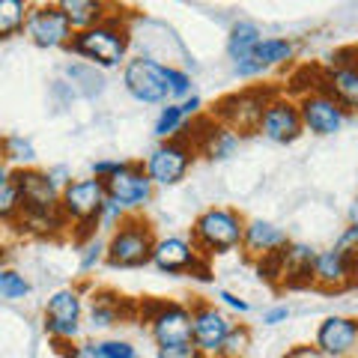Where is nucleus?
<instances>
[{
	"instance_id": "nucleus-1",
	"label": "nucleus",
	"mask_w": 358,
	"mask_h": 358,
	"mask_svg": "<svg viewBox=\"0 0 358 358\" xmlns=\"http://www.w3.org/2000/svg\"><path fill=\"white\" fill-rule=\"evenodd\" d=\"M129 45H131V30L126 24V15L114 9L102 24L75 33L66 51L81 57L93 69H117V66L129 63Z\"/></svg>"
},
{
	"instance_id": "nucleus-2",
	"label": "nucleus",
	"mask_w": 358,
	"mask_h": 358,
	"mask_svg": "<svg viewBox=\"0 0 358 358\" xmlns=\"http://www.w3.org/2000/svg\"><path fill=\"white\" fill-rule=\"evenodd\" d=\"M105 200H108L105 182L96 176L72 179L60 192V212L72 224L69 233L75 245H84L93 236H99V212H102Z\"/></svg>"
},
{
	"instance_id": "nucleus-3",
	"label": "nucleus",
	"mask_w": 358,
	"mask_h": 358,
	"mask_svg": "<svg viewBox=\"0 0 358 358\" xmlns=\"http://www.w3.org/2000/svg\"><path fill=\"white\" fill-rule=\"evenodd\" d=\"M245 218L239 209L230 206H209L203 209L192 224V245L212 260V257L230 254L242 248V236H245Z\"/></svg>"
},
{
	"instance_id": "nucleus-4",
	"label": "nucleus",
	"mask_w": 358,
	"mask_h": 358,
	"mask_svg": "<svg viewBox=\"0 0 358 358\" xmlns=\"http://www.w3.org/2000/svg\"><path fill=\"white\" fill-rule=\"evenodd\" d=\"M159 236L152 233V224L143 215H129L120 227L108 236V257L110 268H141L152 263V248Z\"/></svg>"
},
{
	"instance_id": "nucleus-5",
	"label": "nucleus",
	"mask_w": 358,
	"mask_h": 358,
	"mask_svg": "<svg viewBox=\"0 0 358 358\" xmlns=\"http://www.w3.org/2000/svg\"><path fill=\"white\" fill-rule=\"evenodd\" d=\"M141 322H147V331L155 346H179L192 343V305L167 299H147L138 305Z\"/></svg>"
},
{
	"instance_id": "nucleus-6",
	"label": "nucleus",
	"mask_w": 358,
	"mask_h": 358,
	"mask_svg": "<svg viewBox=\"0 0 358 358\" xmlns=\"http://www.w3.org/2000/svg\"><path fill=\"white\" fill-rule=\"evenodd\" d=\"M275 96L272 87H245L236 90V93H227L221 96L215 108H212V117H215L221 126H227L233 134H257L260 131V120H263V110L268 105V99Z\"/></svg>"
},
{
	"instance_id": "nucleus-7",
	"label": "nucleus",
	"mask_w": 358,
	"mask_h": 358,
	"mask_svg": "<svg viewBox=\"0 0 358 358\" xmlns=\"http://www.w3.org/2000/svg\"><path fill=\"white\" fill-rule=\"evenodd\" d=\"M84 296L75 287H63L57 293H51L45 301V313H42V329L45 334L57 343V346H69L78 343L81 338V326H84Z\"/></svg>"
},
{
	"instance_id": "nucleus-8",
	"label": "nucleus",
	"mask_w": 358,
	"mask_h": 358,
	"mask_svg": "<svg viewBox=\"0 0 358 358\" xmlns=\"http://www.w3.org/2000/svg\"><path fill=\"white\" fill-rule=\"evenodd\" d=\"M167 69L162 60L150 57V54H138L129 57L122 66V87L126 93L141 105H167L171 102V84H167Z\"/></svg>"
},
{
	"instance_id": "nucleus-9",
	"label": "nucleus",
	"mask_w": 358,
	"mask_h": 358,
	"mask_svg": "<svg viewBox=\"0 0 358 358\" xmlns=\"http://www.w3.org/2000/svg\"><path fill=\"white\" fill-rule=\"evenodd\" d=\"M152 266L162 275H173V278L188 275V278H197V281H212L209 260L185 236H162L155 242Z\"/></svg>"
},
{
	"instance_id": "nucleus-10",
	"label": "nucleus",
	"mask_w": 358,
	"mask_h": 358,
	"mask_svg": "<svg viewBox=\"0 0 358 358\" xmlns=\"http://www.w3.org/2000/svg\"><path fill=\"white\" fill-rule=\"evenodd\" d=\"M197 159L194 147L185 138H173V141H162L147 159H143V171L152 179V185H176L182 182L192 171V164Z\"/></svg>"
},
{
	"instance_id": "nucleus-11",
	"label": "nucleus",
	"mask_w": 358,
	"mask_h": 358,
	"mask_svg": "<svg viewBox=\"0 0 358 358\" xmlns=\"http://www.w3.org/2000/svg\"><path fill=\"white\" fill-rule=\"evenodd\" d=\"M15 188L21 197V218H39V215H51V212H60V192L63 188L54 182L48 171H39V167H24V171H15Z\"/></svg>"
},
{
	"instance_id": "nucleus-12",
	"label": "nucleus",
	"mask_w": 358,
	"mask_h": 358,
	"mask_svg": "<svg viewBox=\"0 0 358 358\" xmlns=\"http://www.w3.org/2000/svg\"><path fill=\"white\" fill-rule=\"evenodd\" d=\"M24 36L36 45V48L54 51V48H69L75 30H72L60 3H33L27 13Z\"/></svg>"
},
{
	"instance_id": "nucleus-13",
	"label": "nucleus",
	"mask_w": 358,
	"mask_h": 358,
	"mask_svg": "<svg viewBox=\"0 0 358 358\" xmlns=\"http://www.w3.org/2000/svg\"><path fill=\"white\" fill-rule=\"evenodd\" d=\"M233 326L236 322L230 320V313L221 310L218 305H212V301L200 299L192 305V343L197 350H203L209 358H218Z\"/></svg>"
},
{
	"instance_id": "nucleus-14",
	"label": "nucleus",
	"mask_w": 358,
	"mask_h": 358,
	"mask_svg": "<svg viewBox=\"0 0 358 358\" xmlns=\"http://www.w3.org/2000/svg\"><path fill=\"white\" fill-rule=\"evenodd\" d=\"M185 131H192V134H182V138L192 143L197 155H203L209 162L230 159V155L239 150V141H242L239 134H233L227 126H221L212 114H200L197 120L188 122Z\"/></svg>"
},
{
	"instance_id": "nucleus-15",
	"label": "nucleus",
	"mask_w": 358,
	"mask_h": 358,
	"mask_svg": "<svg viewBox=\"0 0 358 358\" xmlns=\"http://www.w3.org/2000/svg\"><path fill=\"white\" fill-rule=\"evenodd\" d=\"M266 141L272 143H296L301 134H305V126H301V114H299V102L289 93H275L268 99V105L263 110V120H260V131Z\"/></svg>"
},
{
	"instance_id": "nucleus-16",
	"label": "nucleus",
	"mask_w": 358,
	"mask_h": 358,
	"mask_svg": "<svg viewBox=\"0 0 358 358\" xmlns=\"http://www.w3.org/2000/svg\"><path fill=\"white\" fill-rule=\"evenodd\" d=\"M105 192H108V200L120 203L129 215H141V209L150 206L155 185H152V179L147 176V171H143V162H131L122 173L108 179Z\"/></svg>"
},
{
	"instance_id": "nucleus-17",
	"label": "nucleus",
	"mask_w": 358,
	"mask_h": 358,
	"mask_svg": "<svg viewBox=\"0 0 358 358\" xmlns=\"http://www.w3.org/2000/svg\"><path fill=\"white\" fill-rule=\"evenodd\" d=\"M296 102H299L301 126H305V131L317 134V138H331V134H338L346 126V120H350V114H346L331 96L322 93V90H313V93L296 99Z\"/></svg>"
},
{
	"instance_id": "nucleus-18",
	"label": "nucleus",
	"mask_w": 358,
	"mask_h": 358,
	"mask_svg": "<svg viewBox=\"0 0 358 358\" xmlns=\"http://www.w3.org/2000/svg\"><path fill=\"white\" fill-rule=\"evenodd\" d=\"M313 346L326 358H352L358 350V320L331 313L313 331Z\"/></svg>"
},
{
	"instance_id": "nucleus-19",
	"label": "nucleus",
	"mask_w": 358,
	"mask_h": 358,
	"mask_svg": "<svg viewBox=\"0 0 358 358\" xmlns=\"http://www.w3.org/2000/svg\"><path fill=\"white\" fill-rule=\"evenodd\" d=\"M358 281L350 257L343 248L331 245L326 251H317V260H313V272H310V287L322 289V293H343Z\"/></svg>"
},
{
	"instance_id": "nucleus-20",
	"label": "nucleus",
	"mask_w": 358,
	"mask_h": 358,
	"mask_svg": "<svg viewBox=\"0 0 358 358\" xmlns=\"http://www.w3.org/2000/svg\"><path fill=\"white\" fill-rule=\"evenodd\" d=\"M134 310H138V305L129 301L126 296L110 293V289H96L87 305V326L93 331H108L120 326L122 320H129Z\"/></svg>"
},
{
	"instance_id": "nucleus-21",
	"label": "nucleus",
	"mask_w": 358,
	"mask_h": 358,
	"mask_svg": "<svg viewBox=\"0 0 358 358\" xmlns=\"http://www.w3.org/2000/svg\"><path fill=\"white\" fill-rule=\"evenodd\" d=\"M287 233L278 224L266 221V218H248L245 221V236H242V251L248 260H263V257L281 251L287 245Z\"/></svg>"
},
{
	"instance_id": "nucleus-22",
	"label": "nucleus",
	"mask_w": 358,
	"mask_h": 358,
	"mask_svg": "<svg viewBox=\"0 0 358 358\" xmlns=\"http://www.w3.org/2000/svg\"><path fill=\"white\" fill-rule=\"evenodd\" d=\"M320 90L331 96L346 114H358V69H343V66H322Z\"/></svg>"
},
{
	"instance_id": "nucleus-23",
	"label": "nucleus",
	"mask_w": 358,
	"mask_h": 358,
	"mask_svg": "<svg viewBox=\"0 0 358 358\" xmlns=\"http://www.w3.org/2000/svg\"><path fill=\"white\" fill-rule=\"evenodd\" d=\"M281 257H284L281 287H287V289L310 287V272H313V260H317V248H310L308 242H287L281 248Z\"/></svg>"
},
{
	"instance_id": "nucleus-24",
	"label": "nucleus",
	"mask_w": 358,
	"mask_h": 358,
	"mask_svg": "<svg viewBox=\"0 0 358 358\" xmlns=\"http://www.w3.org/2000/svg\"><path fill=\"white\" fill-rule=\"evenodd\" d=\"M60 6H63V13L69 18L75 33L102 24V21L117 9V6L105 3V0H60Z\"/></svg>"
},
{
	"instance_id": "nucleus-25",
	"label": "nucleus",
	"mask_w": 358,
	"mask_h": 358,
	"mask_svg": "<svg viewBox=\"0 0 358 358\" xmlns=\"http://www.w3.org/2000/svg\"><path fill=\"white\" fill-rule=\"evenodd\" d=\"M263 42V30L254 24V21L248 18H242L236 21V24L230 27L227 33V57L230 63H236L242 57H248V54H254V48Z\"/></svg>"
},
{
	"instance_id": "nucleus-26",
	"label": "nucleus",
	"mask_w": 358,
	"mask_h": 358,
	"mask_svg": "<svg viewBox=\"0 0 358 358\" xmlns=\"http://www.w3.org/2000/svg\"><path fill=\"white\" fill-rule=\"evenodd\" d=\"M0 159L13 171H24V167H33V162H36V147L24 134H3L0 138Z\"/></svg>"
},
{
	"instance_id": "nucleus-27",
	"label": "nucleus",
	"mask_w": 358,
	"mask_h": 358,
	"mask_svg": "<svg viewBox=\"0 0 358 358\" xmlns=\"http://www.w3.org/2000/svg\"><path fill=\"white\" fill-rule=\"evenodd\" d=\"M254 57L260 60L266 69H278V66H287L296 57V42L284 39V36H263V42L254 48Z\"/></svg>"
},
{
	"instance_id": "nucleus-28",
	"label": "nucleus",
	"mask_w": 358,
	"mask_h": 358,
	"mask_svg": "<svg viewBox=\"0 0 358 358\" xmlns=\"http://www.w3.org/2000/svg\"><path fill=\"white\" fill-rule=\"evenodd\" d=\"M188 126V120L182 114V108H179V102H167L162 110H159V117H155L152 122V134L162 141H173V138H182V131Z\"/></svg>"
},
{
	"instance_id": "nucleus-29",
	"label": "nucleus",
	"mask_w": 358,
	"mask_h": 358,
	"mask_svg": "<svg viewBox=\"0 0 358 358\" xmlns=\"http://www.w3.org/2000/svg\"><path fill=\"white\" fill-rule=\"evenodd\" d=\"M30 3L24 0H0V42L24 33Z\"/></svg>"
},
{
	"instance_id": "nucleus-30",
	"label": "nucleus",
	"mask_w": 358,
	"mask_h": 358,
	"mask_svg": "<svg viewBox=\"0 0 358 358\" xmlns=\"http://www.w3.org/2000/svg\"><path fill=\"white\" fill-rule=\"evenodd\" d=\"M30 281L21 272L9 266H0V299L6 301H18V299H27L30 296Z\"/></svg>"
},
{
	"instance_id": "nucleus-31",
	"label": "nucleus",
	"mask_w": 358,
	"mask_h": 358,
	"mask_svg": "<svg viewBox=\"0 0 358 358\" xmlns=\"http://www.w3.org/2000/svg\"><path fill=\"white\" fill-rule=\"evenodd\" d=\"M21 218V197L15 188V179L0 185V224L6 227H15V221Z\"/></svg>"
},
{
	"instance_id": "nucleus-32",
	"label": "nucleus",
	"mask_w": 358,
	"mask_h": 358,
	"mask_svg": "<svg viewBox=\"0 0 358 358\" xmlns=\"http://www.w3.org/2000/svg\"><path fill=\"white\" fill-rule=\"evenodd\" d=\"M78 266H81V272H93V268L99 263H105V257H108V239L102 236H93L90 242L84 245H78Z\"/></svg>"
},
{
	"instance_id": "nucleus-33",
	"label": "nucleus",
	"mask_w": 358,
	"mask_h": 358,
	"mask_svg": "<svg viewBox=\"0 0 358 358\" xmlns=\"http://www.w3.org/2000/svg\"><path fill=\"white\" fill-rule=\"evenodd\" d=\"M251 350V329L248 326H233V331L227 334V341H224L218 358H242L245 352Z\"/></svg>"
},
{
	"instance_id": "nucleus-34",
	"label": "nucleus",
	"mask_w": 358,
	"mask_h": 358,
	"mask_svg": "<svg viewBox=\"0 0 358 358\" xmlns=\"http://www.w3.org/2000/svg\"><path fill=\"white\" fill-rule=\"evenodd\" d=\"M167 84H171V102H185L188 96H194V81L192 75L179 66H171L167 69Z\"/></svg>"
},
{
	"instance_id": "nucleus-35",
	"label": "nucleus",
	"mask_w": 358,
	"mask_h": 358,
	"mask_svg": "<svg viewBox=\"0 0 358 358\" xmlns=\"http://www.w3.org/2000/svg\"><path fill=\"white\" fill-rule=\"evenodd\" d=\"M99 355L102 358H141L138 355V346L126 338H99Z\"/></svg>"
},
{
	"instance_id": "nucleus-36",
	"label": "nucleus",
	"mask_w": 358,
	"mask_h": 358,
	"mask_svg": "<svg viewBox=\"0 0 358 358\" xmlns=\"http://www.w3.org/2000/svg\"><path fill=\"white\" fill-rule=\"evenodd\" d=\"M129 218V212L122 209L120 203H114V200H105V206H102V212H99V233H114L122 221Z\"/></svg>"
},
{
	"instance_id": "nucleus-37",
	"label": "nucleus",
	"mask_w": 358,
	"mask_h": 358,
	"mask_svg": "<svg viewBox=\"0 0 358 358\" xmlns=\"http://www.w3.org/2000/svg\"><path fill=\"white\" fill-rule=\"evenodd\" d=\"M129 164H131L129 159H99V162L90 164V176H96V179H102V182H108L110 176L122 173Z\"/></svg>"
},
{
	"instance_id": "nucleus-38",
	"label": "nucleus",
	"mask_w": 358,
	"mask_h": 358,
	"mask_svg": "<svg viewBox=\"0 0 358 358\" xmlns=\"http://www.w3.org/2000/svg\"><path fill=\"white\" fill-rule=\"evenodd\" d=\"M155 358H209L194 343H179V346H155Z\"/></svg>"
},
{
	"instance_id": "nucleus-39",
	"label": "nucleus",
	"mask_w": 358,
	"mask_h": 358,
	"mask_svg": "<svg viewBox=\"0 0 358 358\" xmlns=\"http://www.w3.org/2000/svg\"><path fill=\"white\" fill-rule=\"evenodd\" d=\"M326 66H343V69H358V45H343V48L331 51Z\"/></svg>"
},
{
	"instance_id": "nucleus-40",
	"label": "nucleus",
	"mask_w": 358,
	"mask_h": 358,
	"mask_svg": "<svg viewBox=\"0 0 358 358\" xmlns=\"http://www.w3.org/2000/svg\"><path fill=\"white\" fill-rule=\"evenodd\" d=\"M60 352L63 358H102L99 355V346L96 341H81V343H69V346H60Z\"/></svg>"
},
{
	"instance_id": "nucleus-41",
	"label": "nucleus",
	"mask_w": 358,
	"mask_h": 358,
	"mask_svg": "<svg viewBox=\"0 0 358 358\" xmlns=\"http://www.w3.org/2000/svg\"><path fill=\"white\" fill-rule=\"evenodd\" d=\"M215 299H218L227 310H233V313H248V310H251L248 299H242V296H236V293H230V289H215Z\"/></svg>"
},
{
	"instance_id": "nucleus-42",
	"label": "nucleus",
	"mask_w": 358,
	"mask_h": 358,
	"mask_svg": "<svg viewBox=\"0 0 358 358\" xmlns=\"http://www.w3.org/2000/svg\"><path fill=\"white\" fill-rule=\"evenodd\" d=\"M287 320H289L287 305H275V308L263 310V326H281V322H287Z\"/></svg>"
},
{
	"instance_id": "nucleus-43",
	"label": "nucleus",
	"mask_w": 358,
	"mask_h": 358,
	"mask_svg": "<svg viewBox=\"0 0 358 358\" xmlns=\"http://www.w3.org/2000/svg\"><path fill=\"white\" fill-rule=\"evenodd\" d=\"M179 108H182V114H185V120L192 122V120H197L200 114H203V99H200L197 93L194 96H188L185 102H179Z\"/></svg>"
},
{
	"instance_id": "nucleus-44",
	"label": "nucleus",
	"mask_w": 358,
	"mask_h": 358,
	"mask_svg": "<svg viewBox=\"0 0 358 358\" xmlns=\"http://www.w3.org/2000/svg\"><path fill=\"white\" fill-rule=\"evenodd\" d=\"M334 245H338V248H355V245H358V227H355V224H346V230L341 233Z\"/></svg>"
},
{
	"instance_id": "nucleus-45",
	"label": "nucleus",
	"mask_w": 358,
	"mask_h": 358,
	"mask_svg": "<svg viewBox=\"0 0 358 358\" xmlns=\"http://www.w3.org/2000/svg\"><path fill=\"white\" fill-rule=\"evenodd\" d=\"M284 358H326L317 352V346H296V350H289Z\"/></svg>"
},
{
	"instance_id": "nucleus-46",
	"label": "nucleus",
	"mask_w": 358,
	"mask_h": 358,
	"mask_svg": "<svg viewBox=\"0 0 358 358\" xmlns=\"http://www.w3.org/2000/svg\"><path fill=\"white\" fill-rule=\"evenodd\" d=\"M13 173H15L13 167H9L3 159H0V185H3V182H9V179H13Z\"/></svg>"
},
{
	"instance_id": "nucleus-47",
	"label": "nucleus",
	"mask_w": 358,
	"mask_h": 358,
	"mask_svg": "<svg viewBox=\"0 0 358 358\" xmlns=\"http://www.w3.org/2000/svg\"><path fill=\"white\" fill-rule=\"evenodd\" d=\"M343 251H346V257H350V266H352V272L358 278V245H355V248H343Z\"/></svg>"
},
{
	"instance_id": "nucleus-48",
	"label": "nucleus",
	"mask_w": 358,
	"mask_h": 358,
	"mask_svg": "<svg viewBox=\"0 0 358 358\" xmlns=\"http://www.w3.org/2000/svg\"><path fill=\"white\" fill-rule=\"evenodd\" d=\"M350 224H355V227H358V197L350 203Z\"/></svg>"
}]
</instances>
